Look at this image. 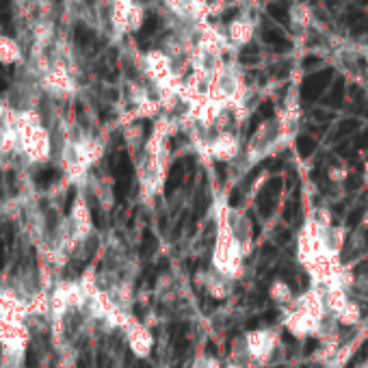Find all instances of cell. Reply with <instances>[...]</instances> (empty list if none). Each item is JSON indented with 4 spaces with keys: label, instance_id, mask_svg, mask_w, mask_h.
<instances>
[{
    "label": "cell",
    "instance_id": "obj_14",
    "mask_svg": "<svg viewBox=\"0 0 368 368\" xmlns=\"http://www.w3.org/2000/svg\"><path fill=\"white\" fill-rule=\"evenodd\" d=\"M362 217H364V208H353L351 212H349V217H347V228L349 230L358 228V223L362 221Z\"/></svg>",
    "mask_w": 368,
    "mask_h": 368
},
{
    "label": "cell",
    "instance_id": "obj_8",
    "mask_svg": "<svg viewBox=\"0 0 368 368\" xmlns=\"http://www.w3.org/2000/svg\"><path fill=\"white\" fill-rule=\"evenodd\" d=\"M266 11H269V15L277 22V24L290 26V11H288V7L284 2H280V0H273V2H269Z\"/></svg>",
    "mask_w": 368,
    "mask_h": 368
},
{
    "label": "cell",
    "instance_id": "obj_2",
    "mask_svg": "<svg viewBox=\"0 0 368 368\" xmlns=\"http://www.w3.org/2000/svg\"><path fill=\"white\" fill-rule=\"evenodd\" d=\"M0 318L7 320H20V323H26L31 316V304L20 297L13 288H0Z\"/></svg>",
    "mask_w": 368,
    "mask_h": 368
},
{
    "label": "cell",
    "instance_id": "obj_6",
    "mask_svg": "<svg viewBox=\"0 0 368 368\" xmlns=\"http://www.w3.org/2000/svg\"><path fill=\"white\" fill-rule=\"evenodd\" d=\"M26 349L0 347V368H24Z\"/></svg>",
    "mask_w": 368,
    "mask_h": 368
},
{
    "label": "cell",
    "instance_id": "obj_13",
    "mask_svg": "<svg viewBox=\"0 0 368 368\" xmlns=\"http://www.w3.org/2000/svg\"><path fill=\"white\" fill-rule=\"evenodd\" d=\"M358 126H360L358 120H344L340 126L336 128V134L334 136H336V139H344V136H349L353 130H358Z\"/></svg>",
    "mask_w": 368,
    "mask_h": 368
},
{
    "label": "cell",
    "instance_id": "obj_1",
    "mask_svg": "<svg viewBox=\"0 0 368 368\" xmlns=\"http://www.w3.org/2000/svg\"><path fill=\"white\" fill-rule=\"evenodd\" d=\"M13 123L15 139H17V152L24 156L28 163H48L52 156V139L50 132L41 126L37 115L33 113H22Z\"/></svg>",
    "mask_w": 368,
    "mask_h": 368
},
{
    "label": "cell",
    "instance_id": "obj_9",
    "mask_svg": "<svg viewBox=\"0 0 368 368\" xmlns=\"http://www.w3.org/2000/svg\"><path fill=\"white\" fill-rule=\"evenodd\" d=\"M314 150H316V139H314V136H310V134H299V136H297V152H299L304 158L312 156Z\"/></svg>",
    "mask_w": 368,
    "mask_h": 368
},
{
    "label": "cell",
    "instance_id": "obj_11",
    "mask_svg": "<svg viewBox=\"0 0 368 368\" xmlns=\"http://www.w3.org/2000/svg\"><path fill=\"white\" fill-rule=\"evenodd\" d=\"M219 89H221V93H225V96H232L236 91V76L225 69V72L219 76Z\"/></svg>",
    "mask_w": 368,
    "mask_h": 368
},
{
    "label": "cell",
    "instance_id": "obj_10",
    "mask_svg": "<svg viewBox=\"0 0 368 368\" xmlns=\"http://www.w3.org/2000/svg\"><path fill=\"white\" fill-rule=\"evenodd\" d=\"M342 100H344V80L338 78L334 85H331V91H329V96L325 98V104L327 106H340Z\"/></svg>",
    "mask_w": 368,
    "mask_h": 368
},
{
    "label": "cell",
    "instance_id": "obj_12",
    "mask_svg": "<svg viewBox=\"0 0 368 368\" xmlns=\"http://www.w3.org/2000/svg\"><path fill=\"white\" fill-rule=\"evenodd\" d=\"M182 176H184V165H182V160H180V163H176V167L171 169V174L167 178V195L174 193V188L182 182Z\"/></svg>",
    "mask_w": 368,
    "mask_h": 368
},
{
    "label": "cell",
    "instance_id": "obj_7",
    "mask_svg": "<svg viewBox=\"0 0 368 368\" xmlns=\"http://www.w3.org/2000/svg\"><path fill=\"white\" fill-rule=\"evenodd\" d=\"M251 24L249 22H245V20H236V22H232L230 24V28H228V35H230V39H234L236 44H245V41L251 37Z\"/></svg>",
    "mask_w": 368,
    "mask_h": 368
},
{
    "label": "cell",
    "instance_id": "obj_3",
    "mask_svg": "<svg viewBox=\"0 0 368 368\" xmlns=\"http://www.w3.org/2000/svg\"><path fill=\"white\" fill-rule=\"evenodd\" d=\"M28 342H31V329H28V323L0 318V347L28 349Z\"/></svg>",
    "mask_w": 368,
    "mask_h": 368
},
{
    "label": "cell",
    "instance_id": "obj_15",
    "mask_svg": "<svg viewBox=\"0 0 368 368\" xmlns=\"http://www.w3.org/2000/svg\"><path fill=\"white\" fill-rule=\"evenodd\" d=\"M320 63H323V59L318 55H307L301 65H304V69H316V67H320Z\"/></svg>",
    "mask_w": 368,
    "mask_h": 368
},
{
    "label": "cell",
    "instance_id": "obj_5",
    "mask_svg": "<svg viewBox=\"0 0 368 368\" xmlns=\"http://www.w3.org/2000/svg\"><path fill=\"white\" fill-rule=\"evenodd\" d=\"M280 186H282V180L280 178H271L266 180L264 188L260 191V199H258V208H260V215L264 219L271 217L273 208H275V201H277V193H280Z\"/></svg>",
    "mask_w": 368,
    "mask_h": 368
},
{
    "label": "cell",
    "instance_id": "obj_4",
    "mask_svg": "<svg viewBox=\"0 0 368 368\" xmlns=\"http://www.w3.org/2000/svg\"><path fill=\"white\" fill-rule=\"evenodd\" d=\"M331 78H334V69H318V72L310 74L301 85V98L304 102H314L323 96V91L331 85Z\"/></svg>",
    "mask_w": 368,
    "mask_h": 368
}]
</instances>
